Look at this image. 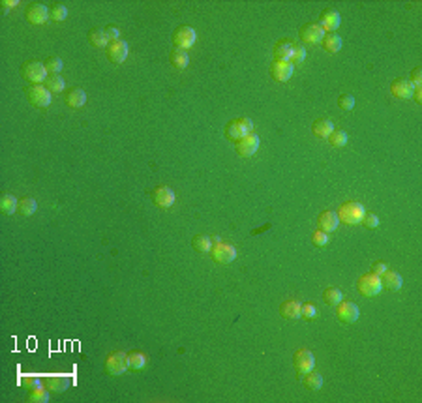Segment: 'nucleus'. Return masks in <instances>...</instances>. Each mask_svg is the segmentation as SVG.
<instances>
[{
  "mask_svg": "<svg viewBox=\"0 0 422 403\" xmlns=\"http://www.w3.org/2000/svg\"><path fill=\"white\" fill-rule=\"evenodd\" d=\"M357 287H359L360 294H364V296H377V294L381 293V278L377 276V274H374V272H370V274H364V276L359 278V282H357Z\"/></svg>",
  "mask_w": 422,
  "mask_h": 403,
  "instance_id": "obj_3",
  "label": "nucleus"
},
{
  "mask_svg": "<svg viewBox=\"0 0 422 403\" xmlns=\"http://www.w3.org/2000/svg\"><path fill=\"white\" fill-rule=\"evenodd\" d=\"M195 40H197V34H195V30L191 29V27H179V29L175 30V34H173V43H175V47H179V49H190L193 43H195Z\"/></svg>",
  "mask_w": 422,
  "mask_h": 403,
  "instance_id": "obj_8",
  "label": "nucleus"
},
{
  "mask_svg": "<svg viewBox=\"0 0 422 403\" xmlns=\"http://www.w3.org/2000/svg\"><path fill=\"white\" fill-rule=\"evenodd\" d=\"M62 68H64L62 58H58V57H49V58H47V62H45V69H47V71H49V73H51V75L60 73V71H62Z\"/></svg>",
  "mask_w": 422,
  "mask_h": 403,
  "instance_id": "obj_39",
  "label": "nucleus"
},
{
  "mask_svg": "<svg viewBox=\"0 0 422 403\" xmlns=\"http://www.w3.org/2000/svg\"><path fill=\"white\" fill-rule=\"evenodd\" d=\"M312 132L315 137L327 139L330 133L334 132V124H332V120H329V118H317V120L313 122Z\"/></svg>",
  "mask_w": 422,
  "mask_h": 403,
  "instance_id": "obj_23",
  "label": "nucleus"
},
{
  "mask_svg": "<svg viewBox=\"0 0 422 403\" xmlns=\"http://www.w3.org/2000/svg\"><path fill=\"white\" fill-rule=\"evenodd\" d=\"M45 85H47V88H49V92H62L64 87H66V81H64L62 75L55 73V75H49V77H47Z\"/></svg>",
  "mask_w": 422,
  "mask_h": 403,
  "instance_id": "obj_34",
  "label": "nucleus"
},
{
  "mask_svg": "<svg viewBox=\"0 0 422 403\" xmlns=\"http://www.w3.org/2000/svg\"><path fill=\"white\" fill-rule=\"evenodd\" d=\"M317 308L312 304V302H306V304H302V311H301V317H304V319H313V317H317Z\"/></svg>",
  "mask_w": 422,
  "mask_h": 403,
  "instance_id": "obj_42",
  "label": "nucleus"
},
{
  "mask_svg": "<svg viewBox=\"0 0 422 403\" xmlns=\"http://www.w3.org/2000/svg\"><path fill=\"white\" fill-rule=\"evenodd\" d=\"M329 141H330L332 146L340 148V146H345L347 141H349V137H347V133L343 132V130H334V132L329 135Z\"/></svg>",
  "mask_w": 422,
  "mask_h": 403,
  "instance_id": "obj_36",
  "label": "nucleus"
},
{
  "mask_svg": "<svg viewBox=\"0 0 422 403\" xmlns=\"http://www.w3.org/2000/svg\"><path fill=\"white\" fill-rule=\"evenodd\" d=\"M210 240H212V246H216V244H220V242H221V238H220V236H212Z\"/></svg>",
  "mask_w": 422,
  "mask_h": 403,
  "instance_id": "obj_51",
  "label": "nucleus"
},
{
  "mask_svg": "<svg viewBox=\"0 0 422 403\" xmlns=\"http://www.w3.org/2000/svg\"><path fill=\"white\" fill-rule=\"evenodd\" d=\"M338 105H340L341 111H353L355 107V98L351 96V94H341L340 98H338Z\"/></svg>",
  "mask_w": 422,
  "mask_h": 403,
  "instance_id": "obj_40",
  "label": "nucleus"
},
{
  "mask_svg": "<svg viewBox=\"0 0 422 403\" xmlns=\"http://www.w3.org/2000/svg\"><path fill=\"white\" fill-rule=\"evenodd\" d=\"M385 270H388V266L385 265L383 261H376V263L371 265V272H374V274H377V276H381Z\"/></svg>",
  "mask_w": 422,
  "mask_h": 403,
  "instance_id": "obj_46",
  "label": "nucleus"
},
{
  "mask_svg": "<svg viewBox=\"0 0 422 403\" xmlns=\"http://www.w3.org/2000/svg\"><path fill=\"white\" fill-rule=\"evenodd\" d=\"M301 379H302V383H304V386L310 388V390H319V388L323 386V375L317 373V371H313V369L310 371V373L302 375Z\"/></svg>",
  "mask_w": 422,
  "mask_h": 403,
  "instance_id": "obj_28",
  "label": "nucleus"
},
{
  "mask_svg": "<svg viewBox=\"0 0 422 403\" xmlns=\"http://www.w3.org/2000/svg\"><path fill=\"white\" fill-rule=\"evenodd\" d=\"M23 77L27 81H30V83H45V79H47L45 64L36 62V60L27 62L23 66Z\"/></svg>",
  "mask_w": 422,
  "mask_h": 403,
  "instance_id": "obj_10",
  "label": "nucleus"
},
{
  "mask_svg": "<svg viewBox=\"0 0 422 403\" xmlns=\"http://www.w3.org/2000/svg\"><path fill=\"white\" fill-rule=\"evenodd\" d=\"M24 15H27V21L32 24H43V23H47V19H51V15H49V8L40 4V2H32V4H29Z\"/></svg>",
  "mask_w": 422,
  "mask_h": 403,
  "instance_id": "obj_11",
  "label": "nucleus"
},
{
  "mask_svg": "<svg viewBox=\"0 0 422 403\" xmlns=\"http://www.w3.org/2000/svg\"><path fill=\"white\" fill-rule=\"evenodd\" d=\"M49 15L53 21H64L68 17V8L64 4H53V6H49Z\"/></svg>",
  "mask_w": 422,
  "mask_h": 403,
  "instance_id": "obj_38",
  "label": "nucleus"
},
{
  "mask_svg": "<svg viewBox=\"0 0 422 403\" xmlns=\"http://www.w3.org/2000/svg\"><path fill=\"white\" fill-rule=\"evenodd\" d=\"M128 368V355L122 351H113L105 358V371L109 375H122Z\"/></svg>",
  "mask_w": 422,
  "mask_h": 403,
  "instance_id": "obj_4",
  "label": "nucleus"
},
{
  "mask_svg": "<svg viewBox=\"0 0 422 403\" xmlns=\"http://www.w3.org/2000/svg\"><path fill=\"white\" fill-rule=\"evenodd\" d=\"M312 242L315 244V246H317V248H321V246H327V244H329V235H327V233H323L321 229L313 231Z\"/></svg>",
  "mask_w": 422,
  "mask_h": 403,
  "instance_id": "obj_41",
  "label": "nucleus"
},
{
  "mask_svg": "<svg viewBox=\"0 0 422 403\" xmlns=\"http://www.w3.org/2000/svg\"><path fill=\"white\" fill-rule=\"evenodd\" d=\"M301 311H302V304H299L296 300H287L284 304L280 306V313L284 319H289V321H296L301 319Z\"/></svg>",
  "mask_w": 422,
  "mask_h": 403,
  "instance_id": "obj_22",
  "label": "nucleus"
},
{
  "mask_svg": "<svg viewBox=\"0 0 422 403\" xmlns=\"http://www.w3.org/2000/svg\"><path fill=\"white\" fill-rule=\"evenodd\" d=\"M299 34H301V40L306 41V43H321L327 32L317 23H308L302 27Z\"/></svg>",
  "mask_w": 422,
  "mask_h": 403,
  "instance_id": "obj_16",
  "label": "nucleus"
},
{
  "mask_svg": "<svg viewBox=\"0 0 422 403\" xmlns=\"http://www.w3.org/2000/svg\"><path fill=\"white\" fill-rule=\"evenodd\" d=\"M411 98L415 99L416 104H422V88L420 87H416L415 90H413V96Z\"/></svg>",
  "mask_w": 422,
  "mask_h": 403,
  "instance_id": "obj_49",
  "label": "nucleus"
},
{
  "mask_svg": "<svg viewBox=\"0 0 422 403\" xmlns=\"http://www.w3.org/2000/svg\"><path fill=\"white\" fill-rule=\"evenodd\" d=\"M323 298H325V302H327L329 306H338L341 302V298H343V294H341L340 289L329 287V289H325Z\"/></svg>",
  "mask_w": 422,
  "mask_h": 403,
  "instance_id": "obj_35",
  "label": "nucleus"
},
{
  "mask_svg": "<svg viewBox=\"0 0 422 403\" xmlns=\"http://www.w3.org/2000/svg\"><path fill=\"white\" fill-rule=\"evenodd\" d=\"M45 385L49 390L53 392H62L69 386V377H62V375H51L47 377Z\"/></svg>",
  "mask_w": 422,
  "mask_h": 403,
  "instance_id": "obj_26",
  "label": "nucleus"
},
{
  "mask_svg": "<svg viewBox=\"0 0 422 403\" xmlns=\"http://www.w3.org/2000/svg\"><path fill=\"white\" fill-rule=\"evenodd\" d=\"M36 208H38V203H36V199H32V197H23V199H19L17 212L21 214V216H24V218L32 216V214L36 212Z\"/></svg>",
  "mask_w": 422,
  "mask_h": 403,
  "instance_id": "obj_29",
  "label": "nucleus"
},
{
  "mask_svg": "<svg viewBox=\"0 0 422 403\" xmlns=\"http://www.w3.org/2000/svg\"><path fill=\"white\" fill-rule=\"evenodd\" d=\"M293 49H295V45H293L291 41L282 40V41H278L276 45H274V51H272V55H274V58H276V60H282V62H289L291 57H293Z\"/></svg>",
  "mask_w": 422,
  "mask_h": 403,
  "instance_id": "obj_20",
  "label": "nucleus"
},
{
  "mask_svg": "<svg viewBox=\"0 0 422 403\" xmlns=\"http://www.w3.org/2000/svg\"><path fill=\"white\" fill-rule=\"evenodd\" d=\"M336 315H338V319L341 322H355L360 315L359 306L351 302V300H341L338 308H336Z\"/></svg>",
  "mask_w": 422,
  "mask_h": 403,
  "instance_id": "obj_12",
  "label": "nucleus"
},
{
  "mask_svg": "<svg viewBox=\"0 0 422 403\" xmlns=\"http://www.w3.org/2000/svg\"><path fill=\"white\" fill-rule=\"evenodd\" d=\"M379 278H381V285L388 291H398V289H402V283H404L402 276L396 270H385Z\"/></svg>",
  "mask_w": 422,
  "mask_h": 403,
  "instance_id": "obj_21",
  "label": "nucleus"
},
{
  "mask_svg": "<svg viewBox=\"0 0 422 403\" xmlns=\"http://www.w3.org/2000/svg\"><path fill=\"white\" fill-rule=\"evenodd\" d=\"M319 27L325 30V32H336L338 30V27L341 24V15L340 12H336V10H325L323 13H321V17H319Z\"/></svg>",
  "mask_w": 422,
  "mask_h": 403,
  "instance_id": "obj_14",
  "label": "nucleus"
},
{
  "mask_svg": "<svg viewBox=\"0 0 422 403\" xmlns=\"http://www.w3.org/2000/svg\"><path fill=\"white\" fill-rule=\"evenodd\" d=\"M107 57H109L111 62L122 64L128 58V43L124 40L111 41L107 45Z\"/></svg>",
  "mask_w": 422,
  "mask_h": 403,
  "instance_id": "obj_17",
  "label": "nucleus"
},
{
  "mask_svg": "<svg viewBox=\"0 0 422 403\" xmlns=\"http://www.w3.org/2000/svg\"><path fill=\"white\" fill-rule=\"evenodd\" d=\"M293 364H295V369H296V373H299V379H301L302 375L310 373V371L313 369V366H315V358H313V355L308 351V349H299V351L295 352Z\"/></svg>",
  "mask_w": 422,
  "mask_h": 403,
  "instance_id": "obj_6",
  "label": "nucleus"
},
{
  "mask_svg": "<svg viewBox=\"0 0 422 403\" xmlns=\"http://www.w3.org/2000/svg\"><path fill=\"white\" fill-rule=\"evenodd\" d=\"M145 366H146V357L143 352L139 351L128 352V368L133 369V371H139V369H143Z\"/></svg>",
  "mask_w": 422,
  "mask_h": 403,
  "instance_id": "obj_31",
  "label": "nucleus"
},
{
  "mask_svg": "<svg viewBox=\"0 0 422 403\" xmlns=\"http://www.w3.org/2000/svg\"><path fill=\"white\" fill-rule=\"evenodd\" d=\"M248 133H254V122L250 120L248 116H240L235 120L227 122L226 126V137L233 143H237L240 139H244Z\"/></svg>",
  "mask_w": 422,
  "mask_h": 403,
  "instance_id": "obj_1",
  "label": "nucleus"
},
{
  "mask_svg": "<svg viewBox=\"0 0 422 403\" xmlns=\"http://www.w3.org/2000/svg\"><path fill=\"white\" fill-rule=\"evenodd\" d=\"M409 83L413 85V87H420L422 85V69L420 68H415L413 71H411V79H409Z\"/></svg>",
  "mask_w": 422,
  "mask_h": 403,
  "instance_id": "obj_45",
  "label": "nucleus"
},
{
  "mask_svg": "<svg viewBox=\"0 0 422 403\" xmlns=\"http://www.w3.org/2000/svg\"><path fill=\"white\" fill-rule=\"evenodd\" d=\"M152 201L160 208H169L175 203V191L167 186H158L152 190Z\"/></svg>",
  "mask_w": 422,
  "mask_h": 403,
  "instance_id": "obj_15",
  "label": "nucleus"
},
{
  "mask_svg": "<svg viewBox=\"0 0 422 403\" xmlns=\"http://www.w3.org/2000/svg\"><path fill=\"white\" fill-rule=\"evenodd\" d=\"M293 71H295V66L291 62H282V60H274L270 66V75L272 79L278 81V83H287V81L293 77Z\"/></svg>",
  "mask_w": 422,
  "mask_h": 403,
  "instance_id": "obj_13",
  "label": "nucleus"
},
{
  "mask_svg": "<svg viewBox=\"0 0 422 403\" xmlns=\"http://www.w3.org/2000/svg\"><path fill=\"white\" fill-rule=\"evenodd\" d=\"M191 246H193V249L201 251V254H208V251L212 249V240H210V236H207V235H197V236H193Z\"/></svg>",
  "mask_w": 422,
  "mask_h": 403,
  "instance_id": "obj_33",
  "label": "nucleus"
},
{
  "mask_svg": "<svg viewBox=\"0 0 422 403\" xmlns=\"http://www.w3.org/2000/svg\"><path fill=\"white\" fill-rule=\"evenodd\" d=\"M317 221H319V229L323 231V233H327V235L338 229V223H340L338 214H336L334 210H325V212H321Z\"/></svg>",
  "mask_w": 422,
  "mask_h": 403,
  "instance_id": "obj_19",
  "label": "nucleus"
},
{
  "mask_svg": "<svg viewBox=\"0 0 422 403\" xmlns=\"http://www.w3.org/2000/svg\"><path fill=\"white\" fill-rule=\"evenodd\" d=\"M27 96H29V102L36 107H49L51 105V92L49 88L43 87V85H30L27 88Z\"/></svg>",
  "mask_w": 422,
  "mask_h": 403,
  "instance_id": "obj_5",
  "label": "nucleus"
},
{
  "mask_svg": "<svg viewBox=\"0 0 422 403\" xmlns=\"http://www.w3.org/2000/svg\"><path fill=\"white\" fill-rule=\"evenodd\" d=\"M259 144H261V139L257 137L255 133H248L244 139H240V141L235 143V150H237V154L240 156V158H252V156L257 152Z\"/></svg>",
  "mask_w": 422,
  "mask_h": 403,
  "instance_id": "obj_7",
  "label": "nucleus"
},
{
  "mask_svg": "<svg viewBox=\"0 0 422 403\" xmlns=\"http://www.w3.org/2000/svg\"><path fill=\"white\" fill-rule=\"evenodd\" d=\"M362 223L368 227V229H376L377 225H379V218H377L376 214H371V212H366L364 214V218H362Z\"/></svg>",
  "mask_w": 422,
  "mask_h": 403,
  "instance_id": "obj_44",
  "label": "nucleus"
},
{
  "mask_svg": "<svg viewBox=\"0 0 422 403\" xmlns=\"http://www.w3.org/2000/svg\"><path fill=\"white\" fill-rule=\"evenodd\" d=\"M105 34H107L109 41H116L118 38H120V32H118L116 27H107V29H105Z\"/></svg>",
  "mask_w": 422,
  "mask_h": 403,
  "instance_id": "obj_47",
  "label": "nucleus"
},
{
  "mask_svg": "<svg viewBox=\"0 0 422 403\" xmlns=\"http://www.w3.org/2000/svg\"><path fill=\"white\" fill-rule=\"evenodd\" d=\"M413 90H415V87L409 83V79H404V77L394 79L392 85H390V92H392L394 98H398V99L411 98V96H413Z\"/></svg>",
  "mask_w": 422,
  "mask_h": 403,
  "instance_id": "obj_18",
  "label": "nucleus"
},
{
  "mask_svg": "<svg viewBox=\"0 0 422 403\" xmlns=\"http://www.w3.org/2000/svg\"><path fill=\"white\" fill-rule=\"evenodd\" d=\"M169 62L173 64V68L177 69H184L188 64H190V57L184 49H179V47H173L171 53H169Z\"/></svg>",
  "mask_w": 422,
  "mask_h": 403,
  "instance_id": "obj_24",
  "label": "nucleus"
},
{
  "mask_svg": "<svg viewBox=\"0 0 422 403\" xmlns=\"http://www.w3.org/2000/svg\"><path fill=\"white\" fill-rule=\"evenodd\" d=\"M336 214H338V219H340V221H343V223L357 225V223H360V221H362L366 210H364V207H362L360 203L345 201Z\"/></svg>",
  "mask_w": 422,
  "mask_h": 403,
  "instance_id": "obj_2",
  "label": "nucleus"
},
{
  "mask_svg": "<svg viewBox=\"0 0 422 403\" xmlns=\"http://www.w3.org/2000/svg\"><path fill=\"white\" fill-rule=\"evenodd\" d=\"M321 43L329 53H338L341 49V38L336 32H327Z\"/></svg>",
  "mask_w": 422,
  "mask_h": 403,
  "instance_id": "obj_30",
  "label": "nucleus"
},
{
  "mask_svg": "<svg viewBox=\"0 0 422 403\" xmlns=\"http://www.w3.org/2000/svg\"><path fill=\"white\" fill-rule=\"evenodd\" d=\"M12 6H17V0H10V2H2V12L6 13Z\"/></svg>",
  "mask_w": 422,
  "mask_h": 403,
  "instance_id": "obj_50",
  "label": "nucleus"
},
{
  "mask_svg": "<svg viewBox=\"0 0 422 403\" xmlns=\"http://www.w3.org/2000/svg\"><path fill=\"white\" fill-rule=\"evenodd\" d=\"M66 104H68L69 107H73V109L83 107V105L87 104V94H85V90H83V88H71V90L66 94Z\"/></svg>",
  "mask_w": 422,
  "mask_h": 403,
  "instance_id": "obj_25",
  "label": "nucleus"
},
{
  "mask_svg": "<svg viewBox=\"0 0 422 403\" xmlns=\"http://www.w3.org/2000/svg\"><path fill=\"white\" fill-rule=\"evenodd\" d=\"M24 386H27V388H30V390H34V388H38V386H43V385H41V381L38 379V377H29V379H24Z\"/></svg>",
  "mask_w": 422,
  "mask_h": 403,
  "instance_id": "obj_48",
  "label": "nucleus"
},
{
  "mask_svg": "<svg viewBox=\"0 0 422 403\" xmlns=\"http://www.w3.org/2000/svg\"><path fill=\"white\" fill-rule=\"evenodd\" d=\"M210 251H212V259H214L216 263H220V265H229V263H233V261L237 259V249H235V246H231V244L220 242V244L212 246Z\"/></svg>",
  "mask_w": 422,
  "mask_h": 403,
  "instance_id": "obj_9",
  "label": "nucleus"
},
{
  "mask_svg": "<svg viewBox=\"0 0 422 403\" xmlns=\"http://www.w3.org/2000/svg\"><path fill=\"white\" fill-rule=\"evenodd\" d=\"M29 401H32V403H47V401H49V392H47L43 386H38V388H34V390H30Z\"/></svg>",
  "mask_w": 422,
  "mask_h": 403,
  "instance_id": "obj_37",
  "label": "nucleus"
},
{
  "mask_svg": "<svg viewBox=\"0 0 422 403\" xmlns=\"http://www.w3.org/2000/svg\"><path fill=\"white\" fill-rule=\"evenodd\" d=\"M306 49L302 45H295V49H293V57H291V60L289 62L291 64H301V62H304V58H306Z\"/></svg>",
  "mask_w": 422,
  "mask_h": 403,
  "instance_id": "obj_43",
  "label": "nucleus"
},
{
  "mask_svg": "<svg viewBox=\"0 0 422 403\" xmlns=\"http://www.w3.org/2000/svg\"><path fill=\"white\" fill-rule=\"evenodd\" d=\"M88 41H90L94 47H107L111 43L107 34H105V30H100V29H94L88 32Z\"/></svg>",
  "mask_w": 422,
  "mask_h": 403,
  "instance_id": "obj_32",
  "label": "nucleus"
},
{
  "mask_svg": "<svg viewBox=\"0 0 422 403\" xmlns=\"http://www.w3.org/2000/svg\"><path fill=\"white\" fill-rule=\"evenodd\" d=\"M17 205L19 201L13 195H10V193H4V195L0 197V212L4 214V216H12V214L17 210Z\"/></svg>",
  "mask_w": 422,
  "mask_h": 403,
  "instance_id": "obj_27",
  "label": "nucleus"
}]
</instances>
